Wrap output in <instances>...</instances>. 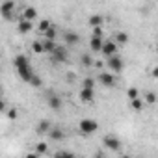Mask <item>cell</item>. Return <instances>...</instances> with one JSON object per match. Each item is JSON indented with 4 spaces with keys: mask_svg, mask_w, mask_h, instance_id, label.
Wrapping results in <instances>:
<instances>
[{
    "mask_svg": "<svg viewBox=\"0 0 158 158\" xmlns=\"http://www.w3.org/2000/svg\"><path fill=\"white\" fill-rule=\"evenodd\" d=\"M78 128H80L82 134H93V132L99 130V123L95 119H82L78 123Z\"/></svg>",
    "mask_w": 158,
    "mask_h": 158,
    "instance_id": "obj_1",
    "label": "cell"
},
{
    "mask_svg": "<svg viewBox=\"0 0 158 158\" xmlns=\"http://www.w3.org/2000/svg\"><path fill=\"white\" fill-rule=\"evenodd\" d=\"M13 10H15V2H13V0H4V2L0 4V15H2V19L10 21L13 17Z\"/></svg>",
    "mask_w": 158,
    "mask_h": 158,
    "instance_id": "obj_2",
    "label": "cell"
},
{
    "mask_svg": "<svg viewBox=\"0 0 158 158\" xmlns=\"http://www.w3.org/2000/svg\"><path fill=\"white\" fill-rule=\"evenodd\" d=\"M67 58H69V56H67L65 47H60V45H58V47L50 52V60H52L54 63H65V61H67Z\"/></svg>",
    "mask_w": 158,
    "mask_h": 158,
    "instance_id": "obj_3",
    "label": "cell"
},
{
    "mask_svg": "<svg viewBox=\"0 0 158 158\" xmlns=\"http://www.w3.org/2000/svg\"><path fill=\"white\" fill-rule=\"evenodd\" d=\"M99 84L104 86V88H114L117 84V80H115L114 73H101L99 74Z\"/></svg>",
    "mask_w": 158,
    "mask_h": 158,
    "instance_id": "obj_4",
    "label": "cell"
},
{
    "mask_svg": "<svg viewBox=\"0 0 158 158\" xmlns=\"http://www.w3.org/2000/svg\"><path fill=\"white\" fill-rule=\"evenodd\" d=\"M106 65H108V69H112L114 73H121V71H123V60H121L117 54H114V56H108V61H106Z\"/></svg>",
    "mask_w": 158,
    "mask_h": 158,
    "instance_id": "obj_5",
    "label": "cell"
},
{
    "mask_svg": "<svg viewBox=\"0 0 158 158\" xmlns=\"http://www.w3.org/2000/svg\"><path fill=\"white\" fill-rule=\"evenodd\" d=\"M102 143H104V147H106V149H110V151H119V149H121V139H119V138H115V136H112V134L104 136Z\"/></svg>",
    "mask_w": 158,
    "mask_h": 158,
    "instance_id": "obj_6",
    "label": "cell"
},
{
    "mask_svg": "<svg viewBox=\"0 0 158 158\" xmlns=\"http://www.w3.org/2000/svg\"><path fill=\"white\" fill-rule=\"evenodd\" d=\"M117 43L114 41V39H110V41H104L102 43V47H101V52L108 58V56H114V54H117Z\"/></svg>",
    "mask_w": 158,
    "mask_h": 158,
    "instance_id": "obj_7",
    "label": "cell"
},
{
    "mask_svg": "<svg viewBox=\"0 0 158 158\" xmlns=\"http://www.w3.org/2000/svg\"><path fill=\"white\" fill-rule=\"evenodd\" d=\"M17 69V74L21 76V80H24L26 84L30 82V78L34 76V73H32V67L30 65H23V67H15Z\"/></svg>",
    "mask_w": 158,
    "mask_h": 158,
    "instance_id": "obj_8",
    "label": "cell"
},
{
    "mask_svg": "<svg viewBox=\"0 0 158 158\" xmlns=\"http://www.w3.org/2000/svg\"><path fill=\"white\" fill-rule=\"evenodd\" d=\"M95 99V89L93 88H82L80 89V101L82 102H93Z\"/></svg>",
    "mask_w": 158,
    "mask_h": 158,
    "instance_id": "obj_9",
    "label": "cell"
},
{
    "mask_svg": "<svg viewBox=\"0 0 158 158\" xmlns=\"http://www.w3.org/2000/svg\"><path fill=\"white\" fill-rule=\"evenodd\" d=\"M32 28H34V21H28V19H21L17 24L19 34H28V32H32Z\"/></svg>",
    "mask_w": 158,
    "mask_h": 158,
    "instance_id": "obj_10",
    "label": "cell"
},
{
    "mask_svg": "<svg viewBox=\"0 0 158 158\" xmlns=\"http://www.w3.org/2000/svg\"><path fill=\"white\" fill-rule=\"evenodd\" d=\"M47 134H48V138L54 139V141H61V139L65 138V132H63L61 128H58V127H50V130H48Z\"/></svg>",
    "mask_w": 158,
    "mask_h": 158,
    "instance_id": "obj_11",
    "label": "cell"
},
{
    "mask_svg": "<svg viewBox=\"0 0 158 158\" xmlns=\"http://www.w3.org/2000/svg\"><path fill=\"white\" fill-rule=\"evenodd\" d=\"M102 43H104L102 37H99V35H91V39H89V48H91V52H101Z\"/></svg>",
    "mask_w": 158,
    "mask_h": 158,
    "instance_id": "obj_12",
    "label": "cell"
},
{
    "mask_svg": "<svg viewBox=\"0 0 158 158\" xmlns=\"http://www.w3.org/2000/svg\"><path fill=\"white\" fill-rule=\"evenodd\" d=\"M50 127H52V123H50L48 119H41V121L37 123V127H35V132H37V134H47V132L50 130Z\"/></svg>",
    "mask_w": 158,
    "mask_h": 158,
    "instance_id": "obj_13",
    "label": "cell"
},
{
    "mask_svg": "<svg viewBox=\"0 0 158 158\" xmlns=\"http://www.w3.org/2000/svg\"><path fill=\"white\" fill-rule=\"evenodd\" d=\"M35 17H37V11H35V8H34V6H28V8H24V10H23V19L34 21Z\"/></svg>",
    "mask_w": 158,
    "mask_h": 158,
    "instance_id": "obj_14",
    "label": "cell"
},
{
    "mask_svg": "<svg viewBox=\"0 0 158 158\" xmlns=\"http://www.w3.org/2000/svg\"><path fill=\"white\" fill-rule=\"evenodd\" d=\"M112 39H114V41H115L117 45H127L130 37H128V34H127V32H117V34H115V35H114Z\"/></svg>",
    "mask_w": 158,
    "mask_h": 158,
    "instance_id": "obj_15",
    "label": "cell"
},
{
    "mask_svg": "<svg viewBox=\"0 0 158 158\" xmlns=\"http://www.w3.org/2000/svg\"><path fill=\"white\" fill-rule=\"evenodd\" d=\"M65 43H69V45H76L78 41H80V35H78L76 32H65Z\"/></svg>",
    "mask_w": 158,
    "mask_h": 158,
    "instance_id": "obj_16",
    "label": "cell"
},
{
    "mask_svg": "<svg viewBox=\"0 0 158 158\" xmlns=\"http://www.w3.org/2000/svg\"><path fill=\"white\" fill-rule=\"evenodd\" d=\"M56 47H58L56 39H43V48H45V54H50Z\"/></svg>",
    "mask_w": 158,
    "mask_h": 158,
    "instance_id": "obj_17",
    "label": "cell"
},
{
    "mask_svg": "<svg viewBox=\"0 0 158 158\" xmlns=\"http://www.w3.org/2000/svg\"><path fill=\"white\" fill-rule=\"evenodd\" d=\"M13 65H15V67L30 65V60H28V56H24V54H19V56H15V60H13Z\"/></svg>",
    "mask_w": 158,
    "mask_h": 158,
    "instance_id": "obj_18",
    "label": "cell"
},
{
    "mask_svg": "<svg viewBox=\"0 0 158 158\" xmlns=\"http://www.w3.org/2000/svg\"><path fill=\"white\" fill-rule=\"evenodd\" d=\"M102 23H104V17L102 15H91L89 17V21H88V24L93 28V26H102Z\"/></svg>",
    "mask_w": 158,
    "mask_h": 158,
    "instance_id": "obj_19",
    "label": "cell"
},
{
    "mask_svg": "<svg viewBox=\"0 0 158 158\" xmlns=\"http://www.w3.org/2000/svg\"><path fill=\"white\" fill-rule=\"evenodd\" d=\"M43 35H45V39H56V35H58V30H56V26L54 24H50L45 32H43Z\"/></svg>",
    "mask_w": 158,
    "mask_h": 158,
    "instance_id": "obj_20",
    "label": "cell"
},
{
    "mask_svg": "<svg viewBox=\"0 0 158 158\" xmlns=\"http://www.w3.org/2000/svg\"><path fill=\"white\" fill-rule=\"evenodd\" d=\"M48 106H50L52 110H60V108H61V99H60V97H56V95L48 97Z\"/></svg>",
    "mask_w": 158,
    "mask_h": 158,
    "instance_id": "obj_21",
    "label": "cell"
},
{
    "mask_svg": "<svg viewBox=\"0 0 158 158\" xmlns=\"http://www.w3.org/2000/svg\"><path fill=\"white\" fill-rule=\"evenodd\" d=\"M32 52H34V54H45V48H43V41L35 39V41L32 43Z\"/></svg>",
    "mask_w": 158,
    "mask_h": 158,
    "instance_id": "obj_22",
    "label": "cell"
},
{
    "mask_svg": "<svg viewBox=\"0 0 158 158\" xmlns=\"http://www.w3.org/2000/svg\"><path fill=\"white\" fill-rule=\"evenodd\" d=\"M130 106H132V110H136V112H141V110H143V99H139V97H136V99H130Z\"/></svg>",
    "mask_w": 158,
    "mask_h": 158,
    "instance_id": "obj_23",
    "label": "cell"
},
{
    "mask_svg": "<svg viewBox=\"0 0 158 158\" xmlns=\"http://www.w3.org/2000/svg\"><path fill=\"white\" fill-rule=\"evenodd\" d=\"M80 63H82L84 67H91V65H93V60H91L89 54H84V56L80 58Z\"/></svg>",
    "mask_w": 158,
    "mask_h": 158,
    "instance_id": "obj_24",
    "label": "cell"
},
{
    "mask_svg": "<svg viewBox=\"0 0 158 158\" xmlns=\"http://www.w3.org/2000/svg\"><path fill=\"white\" fill-rule=\"evenodd\" d=\"M143 102L154 104V102H156V93H154V91H149V93H145V99H143Z\"/></svg>",
    "mask_w": 158,
    "mask_h": 158,
    "instance_id": "obj_25",
    "label": "cell"
},
{
    "mask_svg": "<svg viewBox=\"0 0 158 158\" xmlns=\"http://www.w3.org/2000/svg\"><path fill=\"white\" fill-rule=\"evenodd\" d=\"M50 24H52V23H50L48 19H41V21H39V26H37V28H39V32L43 34V32H45V30H47V28H48Z\"/></svg>",
    "mask_w": 158,
    "mask_h": 158,
    "instance_id": "obj_26",
    "label": "cell"
},
{
    "mask_svg": "<svg viewBox=\"0 0 158 158\" xmlns=\"http://www.w3.org/2000/svg\"><path fill=\"white\" fill-rule=\"evenodd\" d=\"M28 84H30V86H34V88H39L43 82H41V78H39V76H35V74H34V76L30 78V82H28Z\"/></svg>",
    "mask_w": 158,
    "mask_h": 158,
    "instance_id": "obj_27",
    "label": "cell"
},
{
    "mask_svg": "<svg viewBox=\"0 0 158 158\" xmlns=\"http://www.w3.org/2000/svg\"><path fill=\"white\" fill-rule=\"evenodd\" d=\"M48 151V145L47 143H37V147H35V152L37 154H45Z\"/></svg>",
    "mask_w": 158,
    "mask_h": 158,
    "instance_id": "obj_28",
    "label": "cell"
},
{
    "mask_svg": "<svg viewBox=\"0 0 158 158\" xmlns=\"http://www.w3.org/2000/svg\"><path fill=\"white\" fill-rule=\"evenodd\" d=\"M82 88H93L95 89V80H93V78H84Z\"/></svg>",
    "mask_w": 158,
    "mask_h": 158,
    "instance_id": "obj_29",
    "label": "cell"
},
{
    "mask_svg": "<svg viewBox=\"0 0 158 158\" xmlns=\"http://www.w3.org/2000/svg\"><path fill=\"white\" fill-rule=\"evenodd\" d=\"M127 97H128V101H130V99H136V97H139V93H138V89H136V88H130V89L127 91Z\"/></svg>",
    "mask_w": 158,
    "mask_h": 158,
    "instance_id": "obj_30",
    "label": "cell"
},
{
    "mask_svg": "<svg viewBox=\"0 0 158 158\" xmlns=\"http://www.w3.org/2000/svg\"><path fill=\"white\" fill-rule=\"evenodd\" d=\"M8 114V119H17V115H19V112H17V108H10V110H6Z\"/></svg>",
    "mask_w": 158,
    "mask_h": 158,
    "instance_id": "obj_31",
    "label": "cell"
},
{
    "mask_svg": "<svg viewBox=\"0 0 158 158\" xmlns=\"http://www.w3.org/2000/svg\"><path fill=\"white\" fill-rule=\"evenodd\" d=\"M93 35L102 37V28H101V26H93Z\"/></svg>",
    "mask_w": 158,
    "mask_h": 158,
    "instance_id": "obj_32",
    "label": "cell"
},
{
    "mask_svg": "<svg viewBox=\"0 0 158 158\" xmlns=\"http://www.w3.org/2000/svg\"><path fill=\"white\" fill-rule=\"evenodd\" d=\"M56 156H73V152L71 151H58Z\"/></svg>",
    "mask_w": 158,
    "mask_h": 158,
    "instance_id": "obj_33",
    "label": "cell"
},
{
    "mask_svg": "<svg viewBox=\"0 0 158 158\" xmlns=\"http://www.w3.org/2000/svg\"><path fill=\"white\" fill-rule=\"evenodd\" d=\"M0 112H6V102H4L2 97H0Z\"/></svg>",
    "mask_w": 158,
    "mask_h": 158,
    "instance_id": "obj_34",
    "label": "cell"
}]
</instances>
